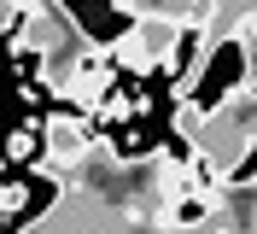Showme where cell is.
<instances>
[{
    "label": "cell",
    "mask_w": 257,
    "mask_h": 234,
    "mask_svg": "<svg viewBox=\"0 0 257 234\" xmlns=\"http://www.w3.org/2000/svg\"><path fill=\"white\" fill-rule=\"evenodd\" d=\"M257 64H251V47H245V35H216V47H210V59L199 64V76L187 82V106H181V123L205 129L210 117H222L234 100H240L245 88H251Z\"/></svg>",
    "instance_id": "obj_1"
},
{
    "label": "cell",
    "mask_w": 257,
    "mask_h": 234,
    "mask_svg": "<svg viewBox=\"0 0 257 234\" xmlns=\"http://www.w3.org/2000/svg\"><path fill=\"white\" fill-rule=\"evenodd\" d=\"M210 47H216L210 18H176V35H170V47H164V70H170L176 88H187V82L199 76V64L210 59Z\"/></svg>",
    "instance_id": "obj_2"
},
{
    "label": "cell",
    "mask_w": 257,
    "mask_h": 234,
    "mask_svg": "<svg viewBox=\"0 0 257 234\" xmlns=\"http://www.w3.org/2000/svg\"><path fill=\"white\" fill-rule=\"evenodd\" d=\"M210 211H216V193H205V187H187V182H181V187H176V199L164 205V222H170L176 234H193V228H205V222H210Z\"/></svg>",
    "instance_id": "obj_3"
},
{
    "label": "cell",
    "mask_w": 257,
    "mask_h": 234,
    "mask_svg": "<svg viewBox=\"0 0 257 234\" xmlns=\"http://www.w3.org/2000/svg\"><path fill=\"white\" fill-rule=\"evenodd\" d=\"M228 187H257V135L240 140V158H228Z\"/></svg>",
    "instance_id": "obj_4"
}]
</instances>
